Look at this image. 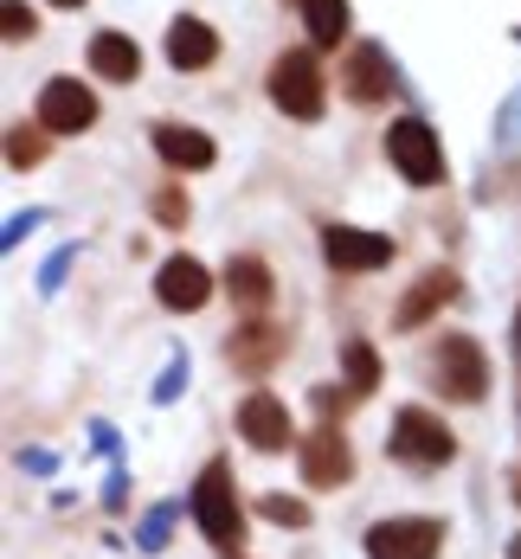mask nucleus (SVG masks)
Listing matches in <instances>:
<instances>
[{
	"label": "nucleus",
	"mask_w": 521,
	"mask_h": 559,
	"mask_svg": "<svg viewBox=\"0 0 521 559\" xmlns=\"http://www.w3.org/2000/svg\"><path fill=\"white\" fill-rule=\"evenodd\" d=\"M387 456L405 469H445L458 456V438L445 418H431L425 405H400L393 412V431H387Z\"/></svg>",
	"instance_id": "nucleus-1"
},
{
	"label": "nucleus",
	"mask_w": 521,
	"mask_h": 559,
	"mask_svg": "<svg viewBox=\"0 0 521 559\" xmlns=\"http://www.w3.org/2000/svg\"><path fill=\"white\" fill-rule=\"evenodd\" d=\"M187 508H193V521L206 527V540H213L220 554H238V540H245V508H238V489H232L226 463H206V469H200Z\"/></svg>",
	"instance_id": "nucleus-2"
},
{
	"label": "nucleus",
	"mask_w": 521,
	"mask_h": 559,
	"mask_svg": "<svg viewBox=\"0 0 521 559\" xmlns=\"http://www.w3.org/2000/svg\"><path fill=\"white\" fill-rule=\"evenodd\" d=\"M387 162H393L412 187H438V180H445V148H438V135H431L425 116H393V129H387Z\"/></svg>",
	"instance_id": "nucleus-3"
},
{
	"label": "nucleus",
	"mask_w": 521,
	"mask_h": 559,
	"mask_svg": "<svg viewBox=\"0 0 521 559\" xmlns=\"http://www.w3.org/2000/svg\"><path fill=\"white\" fill-rule=\"evenodd\" d=\"M431 386L445 392V399H458V405H476V399L489 392V360H483V347L470 335H445L438 354H431Z\"/></svg>",
	"instance_id": "nucleus-4"
},
{
	"label": "nucleus",
	"mask_w": 521,
	"mask_h": 559,
	"mask_svg": "<svg viewBox=\"0 0 521 559\" xmlns=\"http://www.w3.org/2000/svg\"><path fill=\"white\" fill-rule=\"evenodd\" d=\"M271 104L296 116V122L322 116V64H316V52H284L271 64Z\"/></svg>",
	"instance_id": "nucleus-5"
},
{
	"label": "nucleus",
	"mask_w": 521,
	"mask_h": 559,
	"mask_svg": "<svg viewBox=\"0 0 521 559\" xmlns=\"http://www.w3.org/2000/svg\"><path fill=\"white\" fill-rule=\"evenodd\" d=\"M438 547H445V521L431 514H393L367 527V559H438Z\"/></svg>",
	"instance_id": "nucleus-6"
},
{
	"label": "nucleus",
	"mask_w": 521,
	"mask_h": 559,
	"mask_svg": "<svg viewBox=\"0 0 521 559\" xmlns=\"http://www.w3.org/2000/svg\"><path fill=\"white\" fill-rule=\"evenodd\" d=\"M322 258L335 264V271H387V258H393V238L387 231H360V225H322Z\"/></svg>",
	"instance_id": "nucleus-7"
},
{
	"label": "nucleus",
	"mask_w": 521,
	"mask_h": 559,
	"mask_svg": "<svg viewBox=\"0 0 521 559\" xmlns=\"http://www.w3.org/2000/svg\"><path fill=\"white\" fill-rule=\"evenodd\" d=\"M39 122H46V135H84L97 122V97L78 78H52L39 91Z\"/></svg>",
	"instance_id": "nucleus-8"
},
{
	"label": "nucleus",
	"mask_w": 521,
	"mask_h": 559,
	"mask_svg": "<svg viewBox=\"0 0 521 559\" xmlns=\"http://www.w3.org/2000/svg\"><path fill=\"white\" fill-rule=\"evenodd\" d=\"M303 476H309L316 489H342L347 476H354V450H347L342 425H316V431L303 438Z\"/></svg>",
	"instance_id": "nucleus-9"
},
{
	"label": "nucleus",
	"mask_w": 521,
	"mask_h": 559,
	"mask_svg": "<svg viewBox=\"0 0 521 559\" xmlns=\"http://www.w3.org/2000/svg\"><path fill=\"white\" fill-rule=\"evenodd\" d=\"M342 91L354 104H380V97H393V58L380 39H360L342 64Z\"/></svg>",
	"instance_id": "nucleus-10"
},
{
	"label": "nucleus",
	"mask_w": 521,
	"mask_h": 559,
	"mask_svg": "<svg viewBox=\"0 0 521 559\" xmlns=\"http://www.w3.org/2000/svg\"><path fill=\"white\" fill-rule=\"evenodd\" d=\"M155 296H162V309H200L206 296H213V271L200 264V258H168L162 271H155Z\"/></svg>",
	"instance_id": "nucleus-11"
},
{
	"label": "nucleus",
	"mask_w": 521,
	"mask_h": 559,
	"mask_svg": "<svg viewBox=\"0 0 521 559\" xmlns=\"http://www.w3.org/2000/svg\"><path fill=\"white\" fill-rule=\"evenodd\" d=\"M445 302H458V277H451V271H425V277L405 289V302L393 309V329H400V335L425 329V322H431Z\"/></svg>",
	"instance_id": "nucleus-12"
},
{
	"label": "nucleus",
	"mask_w": 521,
	"mask_h": 559,
	"mask_svg": "<svg viewBox=\"0 0 521 559\" xmlns=\"http://www.w3.org/2000/svg\"><path fill=\"white\" fill-rule=\"evenodd\" d=\"M238 438L251 450H284L289 444V412L271 392H251V399L238 405Z\"/></svg>",
	"instance_id": "nucleus-13"
},
{
	"label": "nucleus",
	"mask_w": 521,
	"mask_h": 559,
	"mask_svg": "<svg viewBox=\"0 0 521 559\" xmlns=\"http://www.w3.org/2000/svg\"><path fill=\"white\" fill-rule=\"evenodd\" d=\"M155 155L180 174H200L220 162V148H213V135H200V129H180V122H162L155 129Z\"/></svg>",
	"instance_id": "nucleus-14"
},
{
	"label": "nucleus",
	"mask_w": 521,
	"mask_h": 559,
	"mask_svg": "<svg viewBox=\"0 0 521 559\" xmlns=\"http://www.w3.org/2000/svg\"><path fill=\"white\" fill-rule=\"evenodd\" d=\"M168 58L180 71H206L213 58H220V33L206 26V20H193V13H180L168 26Z\"/></svg>",
	"instance_id": "nucleus-15"
},
{
	"label": "nucleus",
	"mask_w": 521,
	"mask_h": 559,
	"mask_svg": "<svg viewBox=\"0 0 521 559\" xmlns=\"http://www.w3.org/2000/svg\"><path fill=\"white\" fill-rule=\"evenodd\" d=\"M91 64H97V78L129 84V78L142 71V46H135L129 33H97V39H91Z\"/></svg>",
	"instance_id": "nucleus-16"
},
{
	"label": "nucleus",
	"mask_w": 521,
	"mask_h": 559,
	"mask_svg": "<svg viewBox=\"0 0 521 559\" xmlns=\"http://www.w3.org/2000/svg\"><path fill=\"white\" fill-rule=\"evenodd\" d=\"M226 289L238 309H264L271 302V271L258 264V258H232L226 264Z\"/></svg>",
	"instance_id": "nucleus-17"
},
{
	"label": "nucleus",
	"mask_w": 521,
	"mask_h": 559,
	"mask_svg": "<svg viewBox=\"0 0 521 559\" xmlns=\"http://www.w3.org/2000/svg\"><path fill=\"white\" fill-rule=\"evenodd\" d=\"M303 20H309V39H316V46H342L347 0H303Z\"/></svg>",
	"instance_id": "nucleus-18"
},
{
	"label": "nucleus",
	"mask_w": 521,
	"mask_h": 559,
	"mask_svg": "<svg viewBox=\"0 0 521 559\" xmlns=\"http://www.w3.org/2000/svg\"><path fill=\"white\" fill-rule=\"evenodd\" d=\"M174 521H180V502L149 508V514H142V527H135V547H142V554H162V547H168V534H174Z\"/></svg>",
	"instance_id": "nucleus-19"
},
{
	"label": "nucleus",
	"mask_w": 521,
	"mask_h": 559,
	"mask_svg": "<svg viewBox=\"0 0 521 559\" xmlns=\"http://www.w3.org/2000/svg\"><path fill=\"white\" fill-rule=\"evenodd\" d=\"M342 367H347V386H354V392H374V380H380V354H374L367 341H347Z\"/></svg>",
	"instance_id": "nucleus-20"
},
{
	"label": "nucleus",
	"mask_w": 521,
	"mask_h": 559,
	"mask_svg": "<svg viewBox=\"0 0 521 559\" xmlns=\"http://www.w3.org/2000/svg\"><path fill=\"white\" fill-rule=\"evenodd\" d=\"M489 142H496V155H521V91H509V104L496 110Z\"/></svg>",
	"instance_id": "nucleus-21"
},
{
	"label": "nucleus",
	"mask_w": 521,
	"mask_h": 559,
	"mask_svg": "<svg viewBox=\"0 0 521 559\" xmlns=\"http://www.w3.org/2000/svg\"><path fill=\"white\" fill-rule=\"evenodd\" d=\"M226 347H232V360H245V367H264V354L277 347V329H264V322H251V329H245V335H232Z\"/></svg>",
	"instance_id": "nucleus-22"
},
{
	"label": "nucleus",
	"mask_w": 521,
	"mask_h": 559,
	"mask_svg": "<svg viewBox=\"0 0 521 559\" xmlns=\"http://www.w3.org/2000/svg\"><path fill=\"white\" fill-rule=\"evenodd\" d=\"M39 155H46V135L39 129H13L7 135V162L13 168H39Z\"/></svg>",
	"instance_id": "nucleus-23"
},
{
	"label": "nucleus",
	"mask_w": 521,
	"mask_h": 559,
	"mask_svg": "<svg viewBox=\"0 0 521 559\" xmlns=\"http://www.w3.org/2000/svg\"><path fill=\"white\" fill-rule=\"evenodd\" d=\"M258 514H264V521H277V527H309V502H296V496H264Z\"/></svg>",
	"instance_id": "nucleus-24"
},
{
	"label": "nucleus",
	"mask_w": 521,
	"mask_h": 559,
	"mask_svg": "<svg viewBox=\"0 0 521 559\" xmlns=\"http://www.w3.org/2000/svg\"><path fill=\"white\" fill-rule=\"evenodd\" d=\"M71 264H78V245H58L52 258L39 264V296H58V289H64V271H71Z\"/></svg>",
	"instance_id": "nucleus-25"
},
{
	"label": "nucleus",
	"mask_w": 521,
	"mask_h": 559,
	"mask_svg": "<svg viewBox=\"0 0 521 559\" xmlns=\"http://www.w3.org/2000/svg\"><path fill=\"white\" fill-rule=\"evenodd\" d=\"M187 373H193V367H187V354L174 347V354H168V373L155 380V405H174V399H180V386H187Z\"/></svg>",
	"instance_id": "nucleus-26"
},
{
	"label": "nucleus",
	"mask_w": 521,
	"mask_h": 559,
	"mask_svg": "<svg viewBox=\"0 0 521 559\" xmlns=\"http://www.w3.org/2000/svg\"><path fill=\"white\" fill-rule=\"evenodd\" d=\"M0 26H7V39H26V33H33V7H26V0H7V7H0Z\"/></svg>",
	"instance_id": "nucleus-27"
},
{
	"label": "nucleus",
	"mask_w": 521,
	"mask_h": 559,
	"mask_svg": "<svg viewBox=\"0 0 521 559\" xmlns=\"http://www.w3.org/2000/svg\"><path fill=\"white\" fill-rule=\"evenodd\" d=\"M20 469H26V476H52L58 456H52V450H20Z\"/></svg>",
	"instance_id": "nucleus-28"
},
{
	"label": "nucleus",
	"mask_w": 521,
	"mask_h": 559,
	"mask_svg": "<svg viewBox=\"0 0 521 559\" xmlns=\"http://www.w3.org/2000/svg\"><path fill=\"white\" fill-rule=\"evenodd\" d=\"M33 225H46V213H39V206H33V213H13V219H7V245H20Z\"/></svg>",
	"instance_id": "nucleus-29"
},
{
	"label": "nucleus",
	"mask_w": 521,
	"mask_h": 559,
	"mask_svg": "<svg viewBox=\"0 0 521 559\" xmlns=\"http://www.w3.org/2000/svg\"><path fill=\"white\" fill-rule=\"evenodd\" d=\"M155 213H162V225H187V206H180V193H162V200H155Z\"/></svg>",
	"instance_id": "nucleus-30"
},
{
	"label": "nucleus",
	"mask_w": 521,
	"mask_h": 559,
	"mask_svg": "<svg viewBox=\"0 0 521 559\" xmlns=\"http://www.w3.org/2000/svg\"><path fill=\"white\" fill-rule=\"evenodd\" d=\"M516 360H521V309H516Z\"/></svg>",
	"instance_id": "nucleus-31"
},
{
	"label": "nucleus",
	"mask_w": 521,
	"mask_h": 559,
	"mask_svg": "<svg viewBox=\"0 0 521 559\" xmlns=\"http://www.w3.org/2000/svg\"><path fill=\"white\" fill-rule=\"evenodd\" d=\"M509 559H521V534H516V540H509Z\"/></svg>",
	"instance_id": "nucleus-32"
},
{
	"label": "nucleus",
	"mask_w": 521,
	"mask_h": 559,
	"mask_svg": "<svg viewBox=\"0 0 521 559\" xmlns=\"http://www.w3.org/2000/svg\"><path fill=\"white\" fill-rule=\"evenodd\" d=\"M52 7H84V0H52Z\"/></svg>",
	"instance_id": "nucleus-33"
},
{
	"label": "nucleus",
	"mask_w": 521,
	"mask_h": 559,
	"mask_svg": "<svg viewBox=\"0 0 521 559\" xmlns=\"http://www.w3.org/2000/svg\"><path fill=\"white\" fill-rule=\"evenodd\" d=\"M516 496H521V469H516Z\"/></svg>",
	"instance_id": "nucleus-34"
}]
</instances>
